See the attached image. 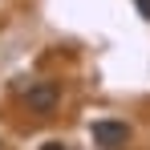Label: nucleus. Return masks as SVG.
I'll use <instances>...</instances> for the list:
<instances>
[{
	"mask_svg": "<svg viewBox=\"0 0 150 150\" xmlns=\"http://www.w3.org/2000/svg\"><path fill=\"white\" fill-rule=\"evenodd\" d=\"M89 138H93V146H101V150H122L126 142H130V126L114 122V118H101V122L89 126Z\"/></svg>",
	"mask_w": 150,
	"mask_h": 150,
	"instance_id": "1",
	"label": "nucleus"
},
{
	"mask_svg": "<svg viewBox=\"0 0 150 150\" xmlns=\"http://www.w3.org/2000/svg\"><path fill=\"white\" fill-rule=\"evenodd\" d=\"M25 101L33 105V110L49 114L53 105L61 101V89H57V81H33V85H28V93H25Z\"/></svg>",
	"mask_w": 150,
	"mask_h": 150,
	"instance_id": "2",
	"label": "nucleus"
},
{
	"mask_svg": "<svg viewBox=\"0 0 150 150\" xmlns=\"http://www.w3.org/2000/svg\"><path fill=\"white\" fill-rule=\"evenodd\" d=\"M138 12H142V16L150 21V0H138Z\"/></svg>",
	"mask_w": 150,
	"mask_h": 150,
	"instance_id": "3",
	"label": "nucleus"
},
{
	"mask_svg": "<svg viewBox=\"0 0 150 150\" xmlns=\"http://www.w3.org/2000/svg\"><path fill=\"white\" fill-rule=\"evenodd\" d=\"M41 150H65V142H45Z\"/></svg>",
	"mask_w": 150,
	"mask_h": 150,
	"instance_id": "4",
	"label": "nucleus"
}]
</instances>
